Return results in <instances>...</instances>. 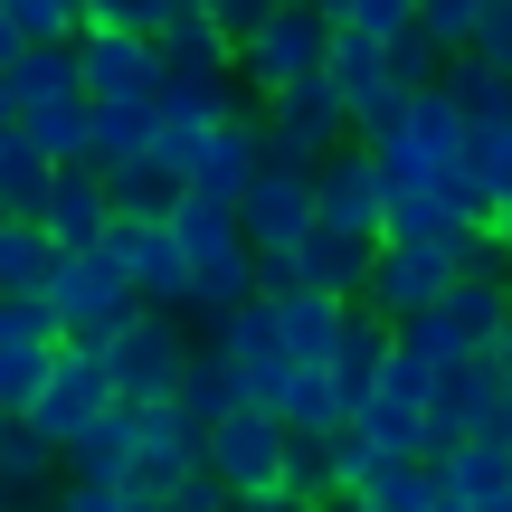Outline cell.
I'll use <instances>...</instances> for the list:
<instances>
[{
  "instance_id": "603a6c76",
  "label": "cell",
  "mask_w": 512,
  "mask_h": 512,
  "mask_svg": "<svg viewBox=\"0 0 512 512\" xmlns=\"http://www.w3.org/2000/svg\"><path fill=\"white\" fill-rule=\"evenodd\" d=\"M162 76H190V86H238V48H228L209 19H171V29H162Z\"/></svg>"
},
{
  "instance_id": "484cf974",
  "label": "cell",
  "mask_w": 512,
  "mask_h": 512,
  "mask_svg": "<svg viewBox=\"0 0 512 512\" xmlns=\"http://www.w3.org/2000/svg\"><path fill=\"white\" fill-rule=\"evenodd\" d=\"M152 143H162V105H95V171L152 162Z\"/></svg>"
},
{
  "instance_id": "ac0fdd59",
  "label": "cell",
  "mask_w": 512,
  "mask_h": 512,
  "mask_svg": "<svg viewBox=\"0 0 512 512\" xmlns=\"http://www.w3.org/2000/svg\"><path fill=\"white\" fill-rule=\"evenodd\" d=\"M256 171H266V124H256V114H228V124H209V152H200V171H190V190L247 200Z\"/></svg>"
},
{
  "instance_id": "7bdbcfd3",
  "label": "cell",
  "mask_w": 512,
  "mask_h": 512,
  "mask_svg": "<svg viewBox=\"0 0 512 512\" xmlns=\"http://www.w3.org/2000/svg\"><path fill=\"white\" fill-rule=\"evenodd\" d=\"M475 67H494V76H512V0H494V10H484V29H475Z\"/></svg>"
},
{
  "instance_id": "3957f363",
  "label": "cell",
  "mask_w": 512,
  "mask_h": 512,
  "mask_svg": "<svg viewBox=\"0 0 512 512\" xmlns=\"http://www.w3.org/2000/svg\"><path fill=\"white\" fill-rule=\"evenodd\" d=\"M256 124H266V171H323L351 143V105L332 95V76H313L294 95H266Z\"/></svg>"
},
{
  "instance_id": "ab89813d",
  "label": "cell",
  "mask_w": 512,
  "mask_h": 512,
  "mask_svg": "<svg viewBox=\"0 0 512 512\" xmlns=\"http://www.w3.org/2000/svg\"><path fill=\"white\" fill-rule=\"evenodd\" d=\"M285 484L294 494H342V484H332V437H304V427H294V456H285Z\"/></svg>"
},
{
  "instance_id": "7402d4cb",
  "label": "cell",
  "mask_w": 512,
  "mask_h": 512,
  "mask_svg": "<svg viewBox=\"0 0 512 512\" xmlns=\"http://www.w3.org/2000/svg\"><path fill=\"white\" fill-rule=\"evenodd\" d=\"M48 190H57V162H48L19 124H0V219H38Z\"/></svg>"
},
{
  "instance_id": "4316f807",
  "label": "cell",
  "mask_w": 512,
  "mask_h": 512,
  "mask_svg": "<svg viewBox=\"0 0 512 512\" xmlns=\"http://www.w3.org/2000/svg\"><path fill=\"white\" fill-rule=\"evenodd\" d=\"M181 408L200 427H219V418H238V408H247V380H238V361H228L219 342H200V361H190V380H181Z\"/></svg>"
},
{
  "instance_id": "ee69618b",
  "label": "cell",
  "mask_w": 512,
  "mask_h": 512,
  "mask_svg": "<svg viewBox=\"0 0 512 512\" xmlns=\"http://www.w3.org/2000/svg\"><path fill=\"white\" fill-rule=\"evenodd\" d=\"M19 57H29V38H19V19H10V0H0V76H10Z\"/></svg>"
},
{
  "instance_id": "ffe728a7",
  "label": "cell",
  "mask_w": 512,
  "mask_h": 512,
  "mask_svg": "<svg viewBox=\"0 0 512 512\" xmlns=\"http://www.w3.org/2000/svg\"><path fill=\"white\" fill-rule=\"evenodd\" d=\"M10 114L29 124V114H57V105H86V76H76V48H29L10 76Z\"/></svg>"
},
{
  "instance_id": "d590c367",
  "label": "cell",
  "mask_w": 512,
  "mask_h": 512,
  "mask_svg": "<svg viewBox=\"0 0 512 512\" xmlns=\"http://www.w3.org/2000/svg\"><path fill=\"white\" fill-rule=\"evenodd\" d=\"M10 19L29 48H76L86 38V0H10Z\"/></svg>"
},
{
  "instance_id": "c3c4849f",
  "label": "cell",
  "mask_w": 512,
  "mask_h": 512,
  "mask_svg": "<svg viewBox=\"0 0 512 512\" xmlns=\"http://www.w3.org/2000/svg\"><path fill=\"white\" fill-rule=\"evenodd\" d=\"M484 228H494V238H503V247H512V200H503V209H494V219H484Z\"/></svg>"
},
{
  "instance_id": "9c48e42d",
  "label": "cell",
  "mask_w": 512,
  "mask_h": 512,
  "mask_svg": "<svg viewBox=\"0 0 512 512\" xmlns=\"http://www.w3.org/2000/svg\"><path fill=\"white\" fill-rule=\"evenodd\" d=\"M105 266H124L143 313H190V256L171 238V219H114L105 228Z\"/></svg>"
},
{
  "instance_id": "60d3db41",
  "label": "cell",
  "mask_w": 512,
  "mask_h": 512,
  "mask_svg": "<svg viewBox=\"0 0 512 512\" xmlns=\"http://www.w3.org/2000/svg\"><path fill=\"white\" fill-rule=\"evenodd\" d=\"M275 10H285V0H200V19H209V29L228 38V48H247V38L266 29Z\"/></svg>"
},
{
  "instance_id": "f1b7e54d",
  "label": "cell",
  "mask_w": 512,
  "mask_h": 512,
  "mask_svg": "<svg viewBox=\"0 0 512 512\" xmlns=\"http://www.w3.org/2000/svg\"><path fill=\"white\" fill-rule=\"evenodd\" d=\"M29 133L38 152H48L57 171H95V105H57V114H29Z\"/></svg>"
},
{
  "instance_id": "e0dca14e",
  "label": "cell",
  "mask_w": 512,
  "mask_h": 512,
  "mask_svg": "<svg viewBox=\"0 0 512 512\" xmlns=\"http://www.w3.org/2000/svg\"><path fill=\"white\" fill-rule=\"evenodd\" d=\"M114 219H124V209H114L105 171H57L48 209H38V228L57 238V256H86V247H105V228H114Z\"/></svg>"
},
{
  "instance_id": "2e32d148",
  "label": "cell",
  "mask_w": 512,
  "mask_h": 512,
  "mask_svg": "<svg viewBox=\"0 0 512 512\" xmlns=\"http://www.w3.org/2000/svg\"><path fill=\"white\" fill-rule=\"evenodd\" d=\"M446 512H512V437H456L437 446Z\"/></svg>"
},
{
  "instance_id": "681fc988",
  "label": "cell",
  "mask_w": 512,
  "mask_h": 512,
  "mask_svg": "<svg viewBox=\"0 0 512 512\" xmlns=\"http://www.w3.org/2000/svg\"><path fill=\"white\" fill-rule=\"evenodd\" d=\"M494 370H503V399H512V332H503V351H494Z\"/></svg>"
},
{
  "instance_id": "816d5d0a",
  "label": "cell",
  "mask_w": 512,
  "mask_h": 512,
  "mask_svg": "<svg viewBox=\"0 0 512 512\" xmlns=\"http://www.w3.org/2000/svg\"><path fill=\"white\" fill-rule=\"evenodd\" d=\"M285 10H332V0H285Z\"/></svg>"
},
{
  "instance_id": "5b68a950",
  "label": "cell",
  "mask_w": 512,
  "mask_h": 512,
  "mask_svg": "<svg viewBox=\"0 0 512 512\" xmlns=\"http://www.w3.org/2000/svg\"><path fill=\"white\" fill-rule=\"evenodd\" d=\"M190 361H200V342L181 332V313H133V323L105 342V370H114V389H124L133 408H152V399H181Z\"/></svg>"
},
{
  "instance_id": "4dcf8cb0",
  "label": "cell",
  "mask_w": 512,
  "mask_h": 512,
  "mask_svg": "<svg viewBox=\"0 0 512 512\" xmlns=\"http://www.w3.org/2000/svg\"><path fill=\"white\" fill-rule=\"evenodd\" d=\"M446 95H456L465 124H512V76L475 67V57H456V67H446Z\"/></svg>"
},
{
  "instance_id": "30bf717a",
  "label": "cell",
  "mask_w": 512,
  "mask_h": 512,
  "mask_svg": "<svg viewBox=\"0 0 512 512\" xmlns=\"http://www.w3.org/2000/svg\"><path fill=\"white\" fill-rule=\"evenodd\" d=\"M86 105H162V38L143 29H86L76 38Z\"/></svg>"
},
{
  "instance_id": "b9f144b4",
  "label": "cell",
  "mask_w": 512,
  "mask_h": 512,
  "mask_svg": "<svg viewBox=\"0 0 512 512\" xmlns=\"http://www.w3.org/2000/svg\"><path fill=\"white\" fill-rule=\"evenodd\" d=\"M57 512H162V503H143L133 484H76V475H67V494H57Z\"/></svg>"
},
{
  "instance_id": "9a60e30c",
  "label": "cell",
  "mask_w": 512,
  "mask_h": 512,
  "mask_svg": "<svg viewBox=\"0 0 512 512\" xmlns=\"http://www.w3.org/2000/svg\"><path fill=\"white\" fill-rule=\"evenodd\" d=\"M238 228H247V247L256 256H285V247H304L313 228V171H256L247 181V200H238Z\"/></svg>"
},
{
  "instance_id": "e575fe53",
  "label": "cell",
  "mask_w": 512,
  "mask_h": 512,
  "mask_svg": "<svg viewBox=\"0 0 512 512\" xmlns=\"http://www.w3.org/2000/svg\"><path fill=\"white\" fill-rule=\"evenodd\" d=\"M446 67H456V48H446V38H427V29H399V38H389V76H399L408 95L446 86Z\"/></svg>"
},
{
  "instance_id": "f546056e",
  "label": "cell",
  "mask_w": 512,
  "mask_h": 512,
  "mask_svg": "<svg viewBox=\"0 0 512 512\" xmlns=\"http://www.w3.org/2000/svg\"><path fill=\"white\" fill-rule=\"evenodd\" d=\"M105 190H114V209H124V219H171V209H181V181H171L162 162H124V171H105Z\"/></svg>"
},
{
  "instance_id": "52a82bcc",
  "label": "cell",
  "mask_w": 512,
  "mask_h": 512,
  "mask_svg": "<svg viewBox=\"0 0 512 512\" xmlns=\"http://www.w3.org/2000/svg\"><path fill=\"white\" fill-rule=\"evenodd\" d=\"M456 275H465V238H446V247L389 238L380 256H370V294H361V304L380 313V323H418V313L446 304V285H456Z\"/></svg>"
},
{
  "instance_id": "bcb514c9",
  "label": "cell",
  "mask_w": 512,
  "mask_h": 512,
  "mask_svg": "<svg viewBox=\"0 0 512 512\" xmlns=\"http://www.w3.org/2000/svg\"><path fill=\"white\" fill-rule=\"evenodd\" d=\"M0 512H38V494H29V484H10V475H0Z\"/></svg>"
},
{
  "instance_id": "83f0119b",
  "label": "cell",
  "mask_w": 512,
  "mask_h": 512,
  "mask_svg": "<svg viewBox=\"0 0 512 512\" xmlns=\"http://www.w3.org/2000/svg\"><path fill=\"white\" fill-rule=\"evenodd\" d=\"M332 95L342 105H361V95H380V86H399L389 76V38H361V29H332Z\"/></svg>"
},
{
  "instance_id": "44dd1931",
  "label": "cell",
  "mask_w": 512,
  "mask_h": 512,
  "mask_svg": "<svg viewBox=\"0 0 512 512\" xmlns=\"http://www.w3.org/2000/svg\"><path fill=\"white\" fill-rule=\"evenodd\" d=\"M342 323H351V304H332V294H285V304H275V332H285L294 370H323L332 342H342Z\"/></svg>"
},
{
  "instance_id": "f907efd6",
  "label": "cell",
  "mask_w": 512,
  "mask_h": 512,
  "mask_svg": "<svg viewBox=\"0 0 512 512\" xmlns=\"http://www.w3.org/2000/svg\"><path fill=\"white\" fill-rule=\"evenodd\" d=\"M162 512H238V503H162Z\"/></svg>"
},
{
  "instance_id": "d6986e66",
  "label": "cell",
  "mask_w": 512,
  "mask_h": 512,
  "mask_svg": "<svg viewBox=\"0 0 512 512\" xmlns=\"http://www.w3.org/2000/svg\"><path fill=\"white\" fill-rule=\"evenodd\" d=\"M370 238H342V228H313L304 247H294V275H304V294H332V304H361L370 294Z\"/></svg>"
},
{
  "instance_id": "277c9868",
  "label": "cell",
  "mask_w": 512,
  "mask_h": 512,
  "mask_svg": "<svg viewBox=\"0 0 512 512\" xmlns=\"http://www.w3.org/2000/svg\"><path fill=\"white\" fill-rule=\"evenodd\" d=\"M332 67V10H275L266 29L238 48V86L247 95H294Z\"/></svg>"
},
{
  "instance_id": "8992f818",
  "label": "cell",
  "mask_w": 512,
  "mask_h": 512,
  "mask_svg": "<svg viewBox=\"0 0 512 512\" xmlns=\"http://www.w3.org/2000/svg\"><path fill=\"white\" fill-rule=\"evenodd\" d=\"M105 408H124V389H114V370H105V342H67V351H57V370H48V389L29 399V427L67 456Z\"/></svg>"
},
{
  "instance_id": "7c38bea8",
  "label": "cell",
  "mask_w": 512,
  "mask_h": 512,
  "mask_svg": "<svg viewBox=\"0 0 512 512\" xmlns=\"http://www.w3.org/2000/svg\"><path fill=\"white\" fill-rule=\"evenodd\" d=\"M57 351H67V332L48 323V304H0V418H29Z\"/></svg>"
},
{
  "instance_id": "f6af8a7d",
  "label": "cell",
  "mask_w": 512,
  "mask_h": 512,
  "mask_svg": "<svg viewBox=\"0 0 512 512\" xmlns=\"http://www.w3.org/2000/svg\"><path fill=\"white\" fill-rule=\"evenodd\" d=\"M238 512H313V494H247Z\"/></svg>"
},
{
  "instance_id": "1f68e13d",
  "label": "cell",
  "mask_w": 512,
  "mask_h": 512,
  "mask_svg": "<svg viewBox=\"0 0 512 512\" xmlns=\"http://www.w3.org/2000/svg\"><path fill=\"white\" fill-rule=\"evenodd\" d=\"M361 503H370V512H446L437 465H380V475L361 484Z\"/></svg>"
},
{
  "instance_id": "cb8c5ba5",
  "label": "cell",
  "mask_w": 512,
  "mask_h": 512,
  "mask_svg": "<svg viewBox=\"0 0 512 512\" xmlns=\"http://www.w3.org/2000/svg\"><path fill=\"white\" fill-rule=\"evenodd\" d=\"M48 266H57L48 228H38V219H0V304H38Z\"/></svg>"
},
{
  "instance_id": "4fadbf2b",
  "label": "cell",
  "mask_w": 512,
  "mask_h": 512,
  "mask_svg": "<svg viewBox=\"0 0 512 512\" xmlns=\"http://www.w3.org/2000/svg\"><path fill=\"white\" fill-rule=\"evenodd\" d=\"M427 418H437V446H456V437H512L503 370H494V361H446V370H437V399H427Z\"/></svg>"
},
{
  "instance_id": "7dc6e473",
  "label": "cell",
  "mask_w": 512,
  "mask_h": 512,
  "mask_svg": "<svg viewBox=\"0 0 512 512\" xmlns=\"http://www.w3.org/2000/svg\"><path fill=\"white\" fill-rule=\"evenodd\" d=\"M313 512H370L361 494H323V503H313Z\"/></svg>"
},
{
  "instance_id": "f35d334b",
  "label": "cell",
  "mask_w": 512,
  "mask_h": 512,
  "mask_svg": "<svg viewBox=\"0 0 512 512\" xmlns=\"http://www.w3.org/2000/svg\"><path fill=\"white\" fill-rule=\"evenodd\" d=\"M484 10H494V0H418V29L427 38H446V48H475V29H484Z\"/></svg>"
},
{
  "instance_id": "74e56055",
  "label": "cell",
  "mask_w": 512,
  "mask_h": 512,
  "mask_svg": "<svg viewBox=\"0 0 512 512\" xmlns=\"http://www.w3.org/2000/svg\"><path fill=\"white\" fill-rule=\"evenodd\" d=\"M332 29H361V38H399V29H418V0H332Z\"/></svg>"
},
{
  "instance_id": "8d00e7d4",
  "label": "cell",
  "mask_w": 512,
  "mask_h": 512,
  "mask_svg": "<svg viewBox=\"0 0 512 512\" xmlns=\"http://www.w3.org/2000/svg\"><path fill=\"white\" fill-rule=\"evenodd\" d=\"M171 19H200V0H86V29H143V38H162Z\"/></svg>"
},
{
  "instance_id": "836d02e7",
  "label": "cell",
  "mask_w": 512,
  "mask_h": 512,
  "mask_svg": "<svg viewBox=\"0 0 512 512\" xmlns=\"http://www.w3.org/2000/svg\"><path fill=\"white\" fill-rule=\"evenodd\" d=\"M0 475L29 484V494H48V484H57V446L38 437L29 418H0Z\"/></svg>"
},
{
  "instance_id": "d6a6232c",
  "label": "cell",
  "mask_w": 512,
  "mask_h": 512,
  "mask_svg": "<svg viewBox=\"0 0 512 512\" xmlns=\"http://www.w3.org/2000/svg\"><path fill=\"white\" fill-rule=\"evenodd\" d=\"M465 181L484 190V219L512 200V124H475V143H465Z\"/></svg>"
},
{
  "instance_id": "ba28073f",
  "label": "cell",
  "mask_w": 512,
  "mask_h": 512,
  "mask_svg": "<svg viewBox=\"0 0 512 512\" xmlns=\"http://www.w3.org/2000/svg\"><path fill=\"white\" fill-rule=\"evenodd\" d=\"M285 456H294V427L275 418V408H238V418L209 427V475L228 484V503H247V494H294V484H285Z\"/></svg>"
},
{
  "instance_id": "f5cc1de1",
  "label": "cell",
  "mask_w": 512,
  "mask_h": 512,
  "mask_svg": "<svg viewBox=\"0 0 512 512\" xmlns=\"http://www.w3.org/2000/svg\"><path fill=\"white\" fill-rule=\"evenodd\" d=\"M503 285H512V275H503Z\"/></svg>"
},
{
  "instance_id": "7a4b0ae2",
  "label": "cell",
  "mask_w": 512,
  "mask_h": 512,
  "mask_svg": "<svg viewBox=\"0 0 512 512\" xmlns=\"http://www.w3.org/2000/svg\"><path fill=\"white\" fill-rule=\"evenodd\" d=\"M209 475V427L190 418L181 399H152V408H133V494L143 503H181L190 484Z\"/></svg>"
},
{
  "instance_id": "6da1fadb",
  "label": "cell",
  "mask_w": 512,
  "mask_h": 512,
  "mask_svg": "<svg viewBox=\"0 0 512 512\" xmlns=\"http://www.w3.org/2000/svg\"><path fill=\"white\" fill-rule=\"evenodd\" d=\"M38 304H48V323L67 332V342H114V332L143 313V294L124 285V266H105V247H86V256H57L48 266Z\"/></svg>"
},
{
  "instance_id": "d4e9b609",
  "label": "cell",
  "mask_w": 512,
  "mask_h": 512,
  "mask_svg": "<svg viewBox=\"0 0 512 512\" xmlns=\"http://www.w3.org/2000/svg\"><path fill=\"white\" fill-rule=\"evenodd\" d=\"M67 465H76V484H124V475H133V399L105 408V418L67 446Z\"/></svg>"
},
{
  "instance_id": "8fae6325",
  "label": "cell",
  "mask_w": 512,
  "mask_h": 512,
  "mask_svg": "<svg viewBox=\"0 0 512 512\" xmlns=\"http://www.w3.org/2000/svg\"><path fill=\"white\" fill-rule=\"evenodd\" d=\"M313 219L342 228V238H389V181H380V152L370 143H342L323 171H313Z\"/></svg>"
},
{
  "instance_id": "5bb4252c",
  "label": "cell",
  "mask_w": 512,
  "mask_h": 512,
  "mask_svg": "<svg viewBox=\"0 0 512 512\" xmlns=\"http://www.w3.org/2000/svg\"><path fill=\"white\" fill-rule=\"evenodd\" d=\"M389 361H399V323H380L370 304H351V323H342V342H332V361H323V380H332V399H342V427L361 418L370 399H380V380H389Z\"/></svg>"
}]
</instances>
